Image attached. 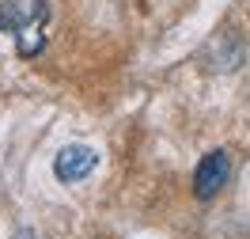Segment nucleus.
Listing matches in <instances>:
<instances>
[{"instance_id": "f257e3e1", "label": "nucleus", "mask_w": 250, "mask_h": 239, "mask_svg": "<svg viewBox=\"0 0 250 239\" xmlns=\"http://www.w3.org/2000/svg\"><path fill=\"white\" fill-rule=\"evenodd\" d=\"M228 175H231V156H228L224 148H212V152L197 163V171H193V194H197L201 201H212V197L228 186Z\"/></svg>"}, {"instance_id": "f03ea898", "label": "nucleus", "mask_w": 250, "mask_h": 239, "mask_svg": "<svg viewBox=\"0 0 250 239\" xmlns=\"http://www.w3.org/2000/svg\"><path fill=\"white\" fill-rule=\"evenodd\" d=\"M95 163H99L95 148H87V144H68V148H61V152H57L53 171H57V178H61V182H80V178H87V175L95 171Z\"/></svg>"}, {"instance_id": "7ed1b4c3", "label": "nucleus", "mask_w": 250, "mask_h": 239, "mask_svg": "<svg viewBox=\"0 0 250 239\" xmlns=\"http://www.w3.org/2000/svg\"><path fill=\"white\" fill-rule=\"evenodd\" d=\"M49 16H53L49 0H34L31 19H27V23H23V31L16 34V49L23 53V57H34L38 49L46 46V23H49Z\"/></svg>"}, {"instance_id": "20e7f679", "label": "nucleus", "mask_w": 250, "mask_h": 239, "mask_svg": "<svg viewBox=\"0 0 250 239\" xmlns=\"http://www.w3.org/2000/svg\"><path fill=\"white\" fill-rule=\"evenodd\" d=\"M31 12H34V0H31V4H16V0L0 4V31L19 34V31H23V23L31 19Z\"/></svg>"}]
</instances>
